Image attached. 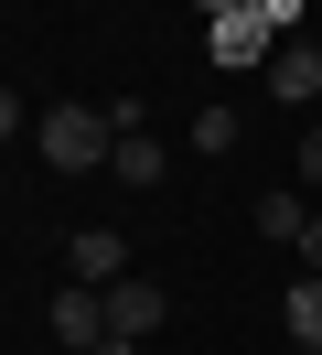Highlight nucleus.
I'll return each instance as SVG.
<instances>
[{"label": "nucleus", "instance_id": "nucleus-1", "mask_svg": "<svg viewBox=\"0 0 322 355\" xmlns=\"http://www.w3.org/2000/svg\"><path fill=\"white\" fill-rule=\"evenodd\" d=\"M43 162L54 173H107L118 162V119L107 108H43Z\"/></svg>", "mask_w": 322, "mask_h": 355}, {"label": "nucleus", "instance_id": "nucleus-2", "mask_svg": "<svg viewBox=\"0 0 322 355\" xmlns=\"http://www.w3.org/2000/svg\"><path fill=\"white\" fill-rule=\"evenodd\" d=\"M161 323H172V291L129 269V280L107 291V334H118V345H150V334H161Z\"/></svg>", "mask_w": 322, "mask_h": 355}, {"label": "nucleus", "instance_id": "nucleus-3", "mask_svg": "<svg viewBox=\"0 0 322 355\" xmlns=\"http://www.w3.org/2000/svg\"><path fill=\"white\" fill-rule=\"evenodd\" d=\"M54 345H75V355H97V345H107V291H86V280H64V291H54Z\"/></svg>", "mask_w": 322, "mask_h": 355}, {"label": "nucleus", "instance_id": "nucleus-4", "mask_svg": "<svg viewBox=\"0 0 322 355\" xmlns=\"http://www.w3.org/2000/svg\"><path fill=\"white\" fill-rule=\"evenodd\" d=\"M64 269H75L86 291H118L129 280V237H118V226H86V237L64 248Z\"/></svg>", "mask_w": 322, "mask_h": 355}, {"label": "nucleus", "instance_id": "nucleus-5", "mask_svg": "<svg viewBox=\"0 0 322 355\" xmlns=\"http://www.w3.org/2000/svg\"><path fill=\"white\" fill-rule=\"evenodd\" d=\"M204 44H215V65H269V54H279V33L258 22V11H215V33H204Z\"/></svg>", "mask_w": 322, "mask_h": 355}, {"label": "nucleus", "instance_id": "nucleus-6", "mask_svg": "<svg viewBox=\"0 0 322 355\" xmlns=\"http://www.w3.org/2000/svg\"><path fill=\"white\" fill-rule=\"evenodd\" d=\"M269 97H279V108H312V97H322V44H279L269 54Z\"/></svg>", "mask_w": 322, "mask_h": 355}, {"label": "nucleus", "instance_id": "nucleus-7", "mask_svg": "<svg viewBox=\"0 0 322 355\" xmlns=\"http://www.w3.org/2000/svg\"><path fill=\"white\" fill-rule=\"evenodd\" d=\"M107 173H118V183H161L172 162H161V140H150V130H129V140H118V162H107Z\"/></svg>", "mask_w": 322, "mask_h": 355}, {"label": "nucleus", "instance_id": "nucleus-8", "mask_svg": "<svg viewBox=\"0 0 322 355\" xmlns=\"http://www.w3.org/2000/svg\"><path fill=\"white\" fill-rule=\"evenodd\" d=\"M301 226H312L301 194H258V237H269V248H301Z\"/></svg>", "mask_w": 322, "mask_h": 355}, {"label": "nucleus", "instance_id": "nucleus-9", "mask_svg": "<svg viewBox=\"0 0 322 355\" xmlns=\"http://www.w3.org/2000/svg\"><path fill=\"white\" fill-rule=\"evenodd\" d=\"M193 151H236V108H193Z\"/></svg>", "mask_w": 322, "mask_h": 355}, {"label": "nucleus", "instance_id": "nucleus-10", "mask_svg": "<svg viewBox=\"0 0 322 355\" xmlns=\"http://www.w3.org/2000/svg\"><path fill=\"white\" fill-rule=\"evenodd\" d=\"M290 334H301V345H322V280L290 291Z\"/></svg>", "mask_w": 322, "mask_h": 355}, {"label": "nucleus", "instance_id": "nucleus-11", "mask_svg": "<svg viewBox=\"0 0 322 355\" xmlns=\"http://www.w3.org/2000/svg\"><path fill=\"white\" fill-rule=\"evenodd\" d=\"M247 11H258V22H269V33H279V44H290V33H301V0H247Z\"/></svg>", "mask_w": 322, "mask_h": 355}, {"label": "nucleus", "instance_id": "nucleus-12", "mask_svg": "<svg viewBox=\"0 0 322 355\" xmlns=\"http://www.w3.org/2000/svg\"><path fill=\"white\" fill-rule=\"evenodd\" d=\"M301 183H322V130H301Z\"/></svg>", "mask_w": 322, "mask_h": 355}, {"label": "nucleus", "instance_id": "nucleus-13", "mask_svg": "<svg viewBox=\"0 0 322 355\" xmlns=\"http://www.w3.org/2000/svg\"><path fill=\"white\" fill-rule=\"evenodd\" d=\"M301 259H312V280H322V216H312V226H301Z\"/></svg>", "mask_w": 322, "mask_h": 355}, {"label": "nucleus", "instance_id": "nucleus-14", "mask_svg": "<svg viewBox=\"0 0 322 355\" xmlns=\"http://www.w3.org/2000/svg\"><path fill=\"white\" fill-rule=\"evenodd\" d=\"M11 130H21V97H11V87H0V140H11Z\"/></svg>", "mask_w": 322, "mask_h": 355}, {"label": "nucleus", "instance_id": "nucleus-15", "mask_svg": "<svg viewBox=\"0 0 322 355\" xmlns=\"http://www.w3.org/2000/svg\"><path fill=\"white\" fill-rule=\"evenodd\" d=\"M204 11H247V0H204Z\"/></svg>", "mask_w": 322, "mask_h": 355}]
</instances>
